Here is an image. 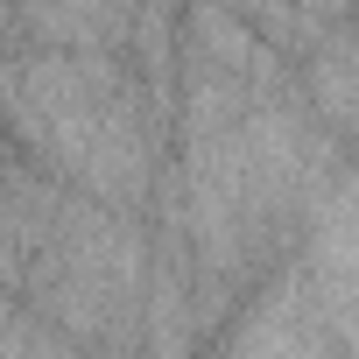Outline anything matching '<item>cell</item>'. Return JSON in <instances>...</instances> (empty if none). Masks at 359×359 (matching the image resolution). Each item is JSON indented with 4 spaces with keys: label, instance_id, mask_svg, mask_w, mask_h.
<instances>
[{
    "label": "cell",
    "instance_id": "obj_1",
    "mask_svg": "<svg viewBox=\"0 0 359 359\" xmlns=\"http://www.w3.org/2000/svg\"><path fill=\"white\" fill-rule=\"evenodd\" d=\"M310 92H317V113L331 127H352L359 120V36H338L324 43L317 71H310Z\"/></svg>",
    "mask_w": 359,
    "mask_h": 359
}]
</instances>
